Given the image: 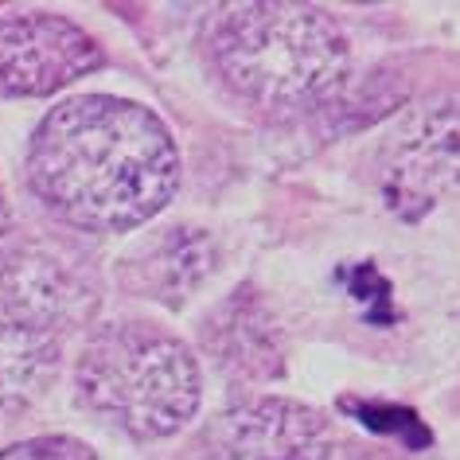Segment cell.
Instances as JSON below:
<instances>
[{
  "label": "cell",
  "mask_w": 460,
  "mask_h": 460,
  "mask_svg": "<svg viewBox=\"0 0 460 460\" xmlns=\"http://www.w3.org/2000/svg\"><path fill=\"white\" fill-rule=\"evenodd\" d=\"M78 406L133 441H164L195 418L203 375L176 332L113 320L86 336L75 363Z\"/></svg>",
  "instance_id": "3957f363"
},
{
  "label": "cell",
  "mask_w": 460,
  "mask_h": 460,
  "mask_svg": "<svg viewBox=\"0 0 460 460\" xmlns=\"http://www.w3.org/2000/svg\"><path fill=\"white\" fill-rule=\"evenodd\" d=\"M16 243H20L16 223H13V215H8V207L0 203V270H4V261H8V254L16 250Z\"/></svg>",
  "instance_id": "7c38bea8"
},
{
  "label": "cell",
  "mask_w": 460,
  "mask_h": 460,
  "mask_svg": "<svg viewBox=\"0 0 460 460\" xmlns=\"http://www.w3.org/2000/svg\"><path fill=\"white\" fill-rule=\"evenodd\" d=\"M145 261H133V289L164 305H183L188 293L211 270V246L195 226H172L160 243L141 250Z\"/></svg>",
  "instance_id": "30bf717a"
},
{
  "label": "cell",
  "mask_w": 460,
  "mask_h": 460,
  "mask_svg": "<svg viewBox=\"0 0 460 460\" xmlns=\"http://www.w3.org/2000/svg\"><path fill=\"white\" fill-rule=\"evenodd\" d=\"M203 343L218 371L234 383H266L281 375V332L254 289H234L203 324Z\"/></svg>",
  "instance_id": "ba28073f"
},
{
  "label": "cell",
  "mask_w": 460,
  "mask_h": 460,
  "mask_svg": "<svg viewBox=\"0 0 460 460\" xmlns=\"http://www.w3.org/2000/svg\"><path fill=\"white\" fill-rule=\"evenodd\" d=\"M0 460H98L94 448L78 437L66 433H43V437H28L8 448H0Z\"/></svg>",
  "instance_id": "8fae6325"
},
{
  "label": "cell",
  "mask_w": 460,
  "mask_h": 460,
  "mask_svg": "<svg viewBox=\"0 0 460 460\" xmlns=\"http://www.w3.org/2000/svg\"><path fill=\"white\" fill-rule=\"evenodd\" d=\"M383 176L402 199L441 203L460 195V102L413 110L390 133Z\"/></svg>",
  "instance_id": "52a82bcc"
},
{
  "label": "cell",
  "mask_w": 460,
  "mask_h": 460,
  "mask_svg": "<svg viewBox=\"0 0 460 460\" xmlns=\"http://www.w3.org/2000/svg\"><path fill=\"white\" fill-rule=\"evenodd\" d=\"M203 55L218 83L258 110L320 106L351 71L336 20L293 0L218 4L203 24Z\"/></svg>",
  "instance_id": "7a4b0ae2"
},
{
  "label": "cell",
  "mask_w": 460,
  "mask_h": 460,
  "mask_svg": "<svg viewBox=\"0 0 460 460\" xmlns=\"http://www.w3.org/2000/svg\"><path fill=\"white\" fill-rule=\"evenodd\" d=\"M211 460H348L343 433L296 398H243L203 429Z\"/></svg>",
  "instance_id": "5b68a950"
},
{
  "label": "cell",
  "mask_w": 460,
  "mask_h": 460,
  "mask_svg": "<svg viewBox=\"0 0 460 460\" xmlns=\"http://www.w3.org/2000/svg\"><path fill=\"white\" fill-rule=\"evenodd\" d=\"M348 460H351V456H348Z\"/></svg>",
  "instance_id": "4fadbf2b"
},
{
  "label": "cell",
  "mask_w": 460,
  "mask_h": 460,
  "mask_svg": "<svg viewBox=\"0 0 460 460\" xmlns=\"http://www.w3.org/2000/svg\"><path fill=\"white\" fill-rule=\"evenodd\" d=\"M102 66V48L55 13L0 16V94L51 98Z\"/></svg>",
  "instance_id": "8992f818"
},
{
  "label": "cell",
  "mask_w": 460,
  "mask_h": 460,
  "mask_svg": "<svg viewBox=\"0 0 460 460\" xmlns=\"http://www.w3.org/2000/svg\"><path fill=\"white\" fill-rule=\"evenodd\" d=\"M0 301L63 340L98 316L102 278L71 238H20L0 270Z\"/></svg>",
  "instance_id": "277c9868"
},
{
  "label": "cell",
  "mask_w": 460,
  "mask_h": 460,
  "mask_svg": "<svg viewBox=\"0 0 460 460\" xmlns=\"http://www.w3.org/2000/svg\"><path fill=\"white\" fill-rule=\"evenodd\" d=\"M63 340L0 301V418L28 410L59 375Z\"/></svg>",
  "instance_id": "9c48e42d"
},
{
  "label": "cell",
  "mask_w": 460,
  "mask_h": 460,
  "mask_svg": "<svg viewBox=\"0 0 460 460\" xmlns=\"http://www.w3.org/2000/svg\"><path fill=\"white\" fill-rule=\"evenodd\" d=\"M24 168L31 195L86 234L145 226L180 188V148L168 125L118 94H78L48 110Z\"/></svg>",
  "instance_id": "6da1fadb"
}]
</instances>
